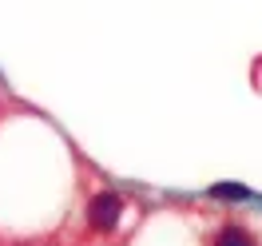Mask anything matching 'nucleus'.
<instances>
[{
    "mask_svg": "<svg viewBox=\"0 0 262 246\" xmlns=\"http://www.w3.org/2000/svg\"><path fill=\"white\" fill-rule=\"evenodd\" d=\"M119 211H123L119 195L103 191V195L92 198V207H88V218H92V227H96V230H112L115 222H119Z\"/></svg>",
    "mask_w": 262,
    "mask_h": 246,
    "instance_id": "obj_1",
    "label": "nucleus"
},
{
    "mask_svg": "<svg viewBox=\"0 0 262 246\" xmlns=\"http://www.w3.org/2000/svg\"><path fill=\"white\" fill-rule=\"evenodd\" d=\"M214 246H254V238H250L243 227H223L219 238H214Z\"/></svg>",
    "mask_w": 262,
    "mask_h": 246,
    "instance_id": "obj_2",
    "label": "nucleus"
},
{
    "mask_svg": "<svg viewBox=\"0 0 262 246\" xmlns=\"http://www.w3.org/2000/svg\"><path fill=\"white\" fill-rule=\"evenodd\" d=\"M214 198H246V187L243 183H219V187H211Z\"/></svg>",
    "mask_w": 262,
    "mask_h": 246,
    "instance_id": "obj_3",
    "label": "nucleus"
}]
</instances>
